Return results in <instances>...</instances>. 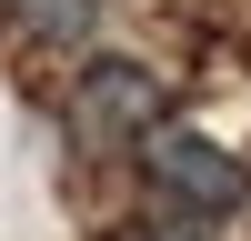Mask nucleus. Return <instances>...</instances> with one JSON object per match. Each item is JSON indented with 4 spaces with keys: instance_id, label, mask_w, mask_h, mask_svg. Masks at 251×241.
<instances>
[{
    "instance_id": "obj_4",
    "label": "nucleus",
    "mask_w": 251,
    "mask_h": 241,
    "mask_svg": "<svg viewBox=\"0 0 251 241\" xmlns=\"http://www.w3.org/2000/svg\"><path fill=\"white\" fill-rule=\"evenodd\" d=\"M151 241H201V231H181V221H171V231H151Z\"/></svg>"
},
{
    "instance_id": "obj_3",
    "label": "nucleus",
    "mask_w": 251,
    "mask_h": 241,
    "mask_svg": "<svg viewBox=\"0 0 251 241\" xmlns=\"http://www.w3.org/2000/svg\"><path fill=\"white\" fill-rule=\"evenodd\" d=\"M20 20H30L40 40H80V30L100 20V0H20Z\"/></svg>"
},
{
    "instance_id": "obj_2",
    "label": "nucleus",
    "mask_w": 251,
    "mask_h": 241,
    "mask_svg": "<svg viewBox=\"0 0 251 241\" xmlns=\"http://www.w3.org/2000/svg\"><path fill=\"white\" fill-rule=\"evenodd\" d=\"M141 151H151V191H171L181 211H231V201H241V161L221 151V141L161 131V141H141Z\"/></svg>"
},
{
    "instance_id": "obj_1",
    "label": "nucleus",
    "mask_w": 251,
    "mask_h": 241,
    "mask_svg": "<svg viewBox=\"0 0 251 241\" xmlns=\"http://www.w3.org/2000/svg\"><path fill=\"white\" fill-rule=\"evenodd\" d=\"M161 120V80L141 71V60H91L71 91V141H91V151H131V141H151Z\"/></svg>"
}]
</instances>
